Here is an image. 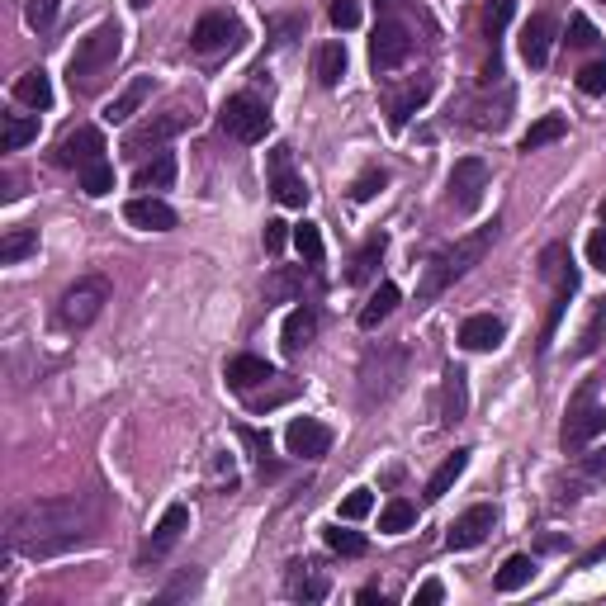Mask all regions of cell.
<instances>
[{"label":"cell","mask_w":606,"mask_h":606,"mask_svg":"<svg viewBox=\"0 0 606 606\" xmlns=\"http://www.w3.org/2000/svg\"><path fill=\"white\" fill-rule=\"evenodd\" d=\"M100 526V507L81 493H67V498H38L24 502L10 526H5V545L10 554H24V559H53V554H67L76 545H86Z\"/></svg>","instance_id":"obj_1"},{"label":"cell","mask_w":606,"mask_h":606,"mask_svg":"<svg viewBox=\"0 0 606 606\" xmlns=\"http://www.w3.org/2000/svg\"><path fill=\"white\" fill-rule=\"evenodd\" d=\"M498 232L502 223L493 218V223H483V228L474 232H464V237H455L450 247H441L436 256H431L427 266H422V285H417V303H431V299H441L455 280H464L469 270L479 266L483 256H488V247L498 242Z\"/></svg>","instance_id":"obj_2"},{"label":"cell","mask_w":606,"mask_h":606,"mask_svg":"<svg viewBox=\"0 0 606 606\" xmlns=\"http://www.w3.org/2000/svg\"><path fill=\"white\" fill-rule=\"evenodd\" d=\"M124 53V29L105 19V24H95L81 43H76L72 62H67V76H72V90H90L100 76L114 67V57Z\"/></svg>","instance_id":"obj_3"},{"label":"cell","mask_w":606,"mask_h":606,"mask_svg":"<svg viewBox=\"0 0 606 606\" xmlns=\"http://www.w3.org/2000/svg\"><path fill=\"white\" fill-rule=\"evenodd\" d=\"M109 303V280L105 275H86V280H76L62 299H57V322L67 327V332H81V327H90V322L105 313Z\"/></svg>","instance_id":"obj_4"},{"label":"cell","mask_w":606,"mask_h":606,"mask_svg":"<svg viewBox=\"0 0 606 606\" xmlns=\"http://www.w3.org/2000/svg\"><path fill=\"white\" fill-rule=\"evenodd\" d=\"M597 436H606V403H597L592 393H578L569 403V417H564L559 441H564L569 455H578V450H588Z\"/></svg>","instance_id":"obj_5"},{"label":"cell","mask_w":606,"mask_h":606,"mask_svg":"<svg viewBox=\"0 0 606 606\" xmlns=\"http://www.w3.org/2000/svg\"><path fill=\"white\" fill-rule=\"evenodd\" d=\"M218 124H223V133L237 138V143H261L270 133V109L261 105L256 95H232L228 105L218 109Z\"/></svg>","instance_id":"obj_6"},{"label":"cell","mask_w":606,"mask_h":606,"mask_svg":"<svg viewBox=\"0 0 606 606\" xmlns=\"http://www.w3.org/2000/svg\"><path fill=\"white\" fill-rule=\"evenodd\" d=\"M185 128H190V114H185V109L147 114L138 128H128L124 152H128V157H147V147H152V152H161V143H171V138H176V133H185Z\"/></svg>","instance_id":"obj_7"},{"label":"cell","mask_w":606,"mask_h":606,"mask_svg":"<svg viewBox=\"0 0 606 606\" xmlns=\"http://www.w3.org/2000/svg\"><path fill=\"white\" fill-rule=\"evenodd\" d=\"M190 531V507L185 502H171L166 512H161V521L152 526V535H147V545L138 550V569H152V564H161L166 554L180 545V535Z\"/></svg>","instance_id":"obj_8"},{"label":"cell","mask_w":606,"mask_h":606,"mask_svg":"<svg viewBox=\"0 0 606 606\" xmlns=\"http://www.w3.org/2000/svg\"><path fill=\"white\" fill-rule=\"evenodd\" d=\"M412 57V34L403 19H379L375 38H370V67L375 72H393Z\"/></svg>","instance_id":"obj_9"},{"label":"cell","mask_w":606,"mask_h":606,"mask_svg":"<svg viewBox=\"0 0 606 606\" xmlns=\"http://www.w3.org/2000/svg\"><path fill=\"white\" fill-rule=\"evenodd\" d=\"M450 204L460 209V214H469V209H479L483 195H488V166H483L479 157H460L455 166H450Z\"/></svg>","instance_id":"obj_10"},{"label":"cell","mask_w":606,"mask_h":606,"mask_svg":"<svg viewBox=\"0 0 606 606\" xmlns=\"http://www.w3.org/2000/svg\"><path fill=\"white\" fill-rule=\"evenodd\" d=\"M242 43V24L228 15V10H209V15L195 24V34H190V48L195 53H228V48H237Z\"/></svg>","instance_id":"obj_11"},{"label":"cell","mask_w":606,"mask_h":606,"mask_svg":"<svg viewBox=\"0 0 606 606\" xmlns=\"http://www.w3.org/2000/svg\"><path fill=\"white\" fill-rule=\"evenodd\" d=\"M270 195H275V204H285V209H303V204H308V185H303V176L294 171L289 147H275V152H270Z\"/></svg>","instance_id":"obj_12"},{"label":"cell","mask_w":606,"mask_h":606,"mask_svg":"<svg viewBox=\"0 0 606 606\" xmlns=\"http://www.w3.org/2000/svg\"><path fill=\"white\" fill-rule=\"evenodd\" d=\"M493 526H498V507L493 502H479V507H469V512L455 517V526L446 531V545L450 550H474V545H483L493 535Z\"/></svg>","instance_id":"obj_13"},{"label":"cell","mask_w":606,"mask_h":606,"mask_svg":"<svg viewBox=\"0 0 606 606\" xmlns=\"http://www.w3.org/2000/svg\"><path fill=\"white\" fill-rule=\"evenodd\" d=\"M285 446H289V455H299V460H322V455L332 450V427L318 422V417H294L285 427Z\"/></svg>","instance_id":"obj_14"},{"label":"cell","mask_w":606,"mask_h":606,"mask_svg":"<svg viewBox=\"0 0 606 606\" xmlns=\"http://www.w3.org/2000/svg\"><path fill=\"white\" fill-rule=\"evenodd\" d=\"M100 157H105V133H100V128H90V124L72 128V133L57 143V166H76V171H86L90 161H100Z\"/></svg>","instance_id":"obj_15"},{"label":"cell","mask_w":606,"mask_h":606,"mask_svg":"<svg viewBox=\"0 0 606 606\" xmlns=\"http://www.w3.org/2000/svg\"><path fill=\"white\" fill-rule=\"evenodd\" d=\"M521 62L531 67V72H540L545 62H550V48H554V19L550 15H531L526 24H521Z\"/></svg>","instance_id":"obj_16"},{"label":"cell","mask_w":606,"mask_h":606,"mask_svg":"<svg viewBox=\"0 0 606 606\" xmlns=\"http://www.w3.org/2000/svg\"><path fill=\"white\" fill-rule=\"evenodd\" d=\"M124 218L133 223V228H143V232H171V228H176V209H171L166 199H157V195L128 199Z\"/></svg>","instance_id":"obj_17"},{"label":"cell","mask_w":606,"mask_h":606,"mask_svg":"<svg viewBox=\"0 0 606 606\" xmlns=\"http://www.w3.org/2000/svg\"><path fill=\"white\" fill-rule=\"evenodd\" d=\"M223 379H228L232 393H251V389H261V384H270V379H280V375H275L261 356H232L228 365H223Z\"/></svg>","instance_id":"obj_18"},{"label":"cell","mask_w":606,"mask_h":606,"mask_svg":"<svg viewBox=\"0 0 606 606\" xmlns=\"http://www.w3.org/2000/svg\"><path fill=\"white\" fill-rule=\"evenodd\" d=\"M464 412H469V375L460 365H446V375H441V422L455 427V422H464Z\"/></svg>","instance_id":"obj_19"},{"label":"cell","mask_w":606,"mask_h":606,"mask_svg":"<svg viewBox=\"0 0 606 606\" xmlns=\"http://www.w3.org/2000/svg\"><path fill=\"white\" fill-rule=\"evenodd\" d=\"M285 588H289V597H294V602H322V597L332 592V583H327V573H322L318 564L299 559V564H289Z\"/></svg>","instance_id":"obj_20"},{"label":"cell","mask_w":606,"mask_h":606,"mask_svg":"<svg viewBox=\"0 0 606 606\" xmlns=\"http://www.w3.org/2000/svg\"><path fill=\"white\" fill-rule=\"evenodd\" d=\"M502 337H507V327H502V318H493V313H474V318H464V327H460L464 351H498Z\"/></svg>","instance_id":"obj_21"},{"label":"cell","mask_w":606,"mask_h":606,"mask_svg":"<svg viewBox=\"0 0 606 606\" xmlns=\"http://www.w3.org/2000/svg\"><path fill=\"white\" fill-rule=\"evenodd\" d=\"M431 90H436V81L431 76H417V81H408V86L398 90L389 100V128H408V119L417 114V109L431 100Z\"/></svg>","instance_id":"obj_22"},{"label":"cell","mask_w":606,"mask_h":606,"mask_svg":"<svg viewBox=\"0 0 606 606\" xmlns=\"http://www.w3.org/2000/svg\"><path fill=\"white\" fill-rule=\"evenodd\" d=\"M176 152H157L152 161H143L138 171H133V190H143V195H157V190H171L176 185Z\"/></svg>","instance_id":"obj_23"},{"label":"cell","mask_w":606,"mask_h":606,"mask_svg":"<svg viewBox=\"0 0 606 606\" xmlns=\"http://www.w3.org/2000/svg\"><path fill=\"white\" fill-rule=\"evenodd\" d=\"M313 332H318V313L308 308V303H299L294 313L285 318V332H280V346H285V356H299L303 346L313 341Z\"/></svg>","instance_id":"obj_24"},{"label":"cell","mask_w":606,"mask_h":606,"mask_svg":"<svg viewBox=\"0 0 606 606\" xmlns=\"http://www.w3.org/2000/svg\"><path fill=\"white\" fill-rule=\"evenodd\" d=\"M147 95H152V76H133V81H128V86L119 90L114 100H109L105 119H109V124H124V119H133V114L143 109Z\"/></svg>","instance_id":"obj_25"},{"label":"cell","mask_w":606,"mask_h":606,"mask_svg":"<svg viewBox=\"0 0 606 606\" xmlns=\"http://www.w3.org/2000/svg\"><path fill=\"white\" fill-rule=\"evenodd\" d=\"M573 294H578V270H569V275L554 285V303H550V313H545V327H540V351H550V341H554V332H559V322H564V308H569Z\"/></svg>","instance_id":"obj_26"},{"label":"cell","mask_w":606,"mask_h":606,"mask_svg":"<svg viewBox=\"0 0 606 606\" xmlns=\"http://www.w3.org/2000/svg\"><path fill=\"white\" fill-rule=\"evenodd\" d=\"M15 100L29 109H53V81H48V72L43 67H34V72H24L15 81Z\"/></svg>","instance_id":"obj_27"},{"label":"cell","mask_w":606,"mask_h":606,"mask_svg":"<svg viewBox=\"0 0 606 606\" xmlns=\"http://www.w3.org/2000/svg\"><path fill=\"white\" fill-rule=\"evenodd\" d=\"M398 299H403V294H398V285H393V280H384V285L375 289V294H370V299H365V308H360V327H365V332H375L379 322L389 318L393 308H398Z\"/></svg>","instance_id":"obj_28"},{"label":"cell","mask_w":606,"mask_h":606,"mask_svg":"<svg viewBox=\"0 0 606 606\" xmlns=\"http://www.w3.org/2000/svg\"><path fill=\"white\" fill-rule=\"evenodd\" d=\"M464 469H469V450H455V455H446V460H441V469H436V474H431V483H427V502L446 498Z\"/></svg>","instance_id":"obj_29"},{"label":"cell","mask_w":606,"mask_h":606,"mask_svg":"<svg viewBox=\"0 0 606 606\" xmlns=\"http://www.w3.org/2000/svg\"><path fill=\"white\" fill-rule=\"evenodd\" d=\"M384 247H389V242H384V232H375V237L356 251V261H351V270H346V285H365V280L379 270V261H384Z\"/></svg>","instance_id":"obj_30"},{"label":"cell","mask_w":606,"mask_h":606,"mask_svg":"<svg viewBox=\"0 0 606 606\" xmlns=\"http://www.w3.org/2000/svg\"><path fill=\"white\" fill-rule=\"evenodd\" d=\"M569 133V119L564 114H545V119H535L526 133H521V152H535V147H545V143H559Z\"/></svg>","instance_id":"obj_31"},{"label":"cell","mask_w":606,"mask_h":606,"mask_svg":"<svg viewBox=\"0 0 606 606\" xmlns=\"http://www.w3.org/2000/svg\"><path fill=\"white\" fill-rule=\"evenodd\" d=\"M531 578H535V559H531V554H512V559L498 569L493 588H498V592H521Z\"/></svg>","instance_id":"obj_32"},{"label":"cell","mask_w":606,"mask_h":606,"mask_svg":"<svg viewBox=\"0 0 606 606\" xmlns=\"http://www.w3.org/2000/svg\"><path fill=\"white\" fill-rule=\"evenodd\" d=\"M34 251H38V232L34 228L5 232V242H0V266H19V261L34 256Z\"/></svg>","instance_id":"obj_33"},{"label":"cell","mask_w":606,"mask_h":606,"mask_svg":"<svg viewBox=\"0 0 606 606\" xmlns=\"http://www.w3.org/2000/svg\"><path fill=\"white\" fill-rule=\"evenodd\" d=\"M341 76H346V48H341V43H322L318 48V81L327 90H337Z\"/></svg>","instance_id":"obj_34"},{"label":"cell","mask_w":606,"mask_h":606,"mask_svg":"<svg viewBox=\"0 0 606 606\" xmlns=\"http://www.w3.org/2000/svg\"><path fill=\"white\" fill-rule=\"evenodd\" d=\"M569 270H573V256L564 242H550V247L540 251V280H545V285H559Z\"/></svg>","instance_id":"obj_35"},{"label":"cell","mask_w":606,"mask_h":606,"mask_svg":"<svg viewBox=\"0 0 606 606\" xmlns=\"http://www.w3.org/2000/svg\"><path fill=\"white\" fill-rule=\"evenodd\" d=\"M322 540H327V550H332V554H346V559H360V554L370 550V540H365L360 531H341V521H337V526H327Z\"/></svg>","instance_id":"obj_36"},{"label":"cell","mask_w":606,"mask_h":606,"mask_svg":"<svg viewBox=\"0 0 606 606\" xmlns=\"http://www.w3.org/2000/svg\"><path fill=\"white\" fill-rule=\"evenodd\" d=\"M412 521H417V507H412L408 498H393L389 507L379 512V531H384V535H403Z\"/></svg>","instance_id":"obj_37"},{"label":"cell","mask_w":606,"mask_h":606,"mask_svg":"<svg viewBox=\"0 0 606 606\" xmlns=\"http://www.w3.org/2000/svg\"><path fill=\"white\" fill-rule=\"evenodd\" d=\"M38 138V119L34 114H5V152H19L24 143Z\"/></svg>","instance_id":"obj_38"},{"label":"cell","mask_w":606,"mask_h":606,"mask_svg":"<svg viewBox=\"0 0 606 606\" xmlns=\"http://www.w3.org/2000/svg\"><path fill=\"white\" fill-rule=\"evenodd\" d=\"M512 10H517V0H488V5H483V38H488L493 48H498V38H502V29H507Z\"/></svg>","instance_id":"obj_39"},{"label":"cell","mask_w":606,"mask_h":606,"mask_svg":"<svg viewBox=\"0 0 606 606\" xmlns=\"http://www.w3.org/2000/svg\"><path fill=\"white\" fill-rule=\"evenodd\" d=\"M81 190H86L90 199L109 195V190H114V166H109L105 157H100V161H90L86 171H81Z\"/></svg>","instance_id":"obj_40"},{"label":"cell","mask_w":606,"mask_h":606,"mask_svg":"<svg viewBox=\"0 0 606 606\" xmlns=\"http://www.w3.org/2000/svg\"><path fill=\"white\" fill-rule=\"evenodd\" d=\"M294 247H299V256L308 261V266H322V232H318V223H299V228H294Z\"/></svg>","instance_id":"obj_41"},{"label":"cell","mask_w":606,"mask_h":606,"mask_svg":"<svg viewBox=\"0 0 606 606\" xmlns=\"http://www.w3.org/2000/svg\"><path fill=\"white\" fill-rule=\"evenodd\" d=\"M266 294L270 299H299L303 294V270H275L266 280Z\"/></svg>","instance_id":"obj_42"},{"label":"cell","mask_w":606,"mask_h":606,"mask_svg":"<svg viewBox=\"0 0 606 606\" xmlns=\"http://www.w3.org/2000/svg\"><path fill=\"white\" fill-rule=\"evenodd\" d=\"M384 185H389V176H384L379 166H370V171H360V176L351 180V199H356V204H365V199H375Z\"/></svg>","instance_id":"obj_43"},{"label":"cell","mask_w":606,"mask_h":606,"mask_svg":"<svg viewBox=\"0 0 606 606\" xmlns=\"http://www.w3.org/2000/svg\"><path fill=\"white\" fill-rule=\"evenodd\" d=\"M375 512V493L370 488H356L351 498H341V521H360Z\"/></svg>","instance_id":"obj_44"},{"label":"cell","mask_w":606,"mask_h":606,"mask_svg":"<svg viewBox=\"0 0 606 606\" xmlns=\"http://www.w3.org/2000/svg\"><path fill=\"white\" fill-rule=\"evenodd\" d=\"M569 48H578V53L597 48V29H592L588 15H573V19H569Z\"/></svg>","instance_id":"obj_45"},{"label":"cell","mask_w":606,"mask_h":606,"mask_svg":"<svg viewBox=\"0 0 606 606\" xmlns=\"http://www.w3.org/2000/svg\"><path fill=\"white\" fill-rule=\"evenodd\" d=\"M578 90L583 95H606V57H597V62H588L578 72Z\"/></svg>","instance_id":"obj_46"},{"label":"cell","mask_w":606,"mask_h":606,"mask_svg":"<svg viewBox=\"0 0 606 606\" xmlns=\"http://www.w3.org/2000/svg\"><path fill=\"white\" fill-rule=\"evenodd\" d=\"M57 5L62 0H24V19H29V29H48L57 19Z\"/></svg>","instance_id":"obj_47"},{"label":"cell","mask_w":606,"mask_h":606,"mask_svg":"<svg viewBox=\"0 0 606 606\" xmlns=\"http://www.w3.org/2000/svg\"><path fill=\"white\" fill-rule=\"evenodd\" d=\"M237 436H242V446L251 450V460L261 464V474H270V436H261V431H251V427H242Z\"/></svg>","instance_id":"obj_48"},{"label":"cell","mask_w":606,"mask_h":606,"mask_svg":"<svg viewBox=\"0 0 606 606\" xmlns=\"http://www.w3.org/2000/svg\"><path fill=\"white\" fill-rule=\"evenodd\" d=\"M327 15H332V24L346 34V29H356V24H360V0H332V5H327Z\"/></svg>","instance_id":"obj_49"},{"label":"cell","mask_w":606,"mask_h":606,"mask_svg":"<svg viewBox=\"0 0 606 606\" xmlns=\"http://www.w3.org/2000/svg\"><path fill=\"white\" fill-rule=\"evenodd\" d=\"M261 237H266L270 256H280V251H285V242H289V223H280V218H266V232H261Z\"/></svg>","instance_id":"obj_50"},{"label":"cell","mask_w":606,"mask_h":606,"mask_svg":"<svg viewBox=\"0 0 606 606\" xmlns=\"http://www.w3.org/2000/svg\"><path fill=\"white\" fill-rule=\"evenodd\" d=\"M588 266L592 270H606V223L588 237Z\"/></svg>","instance_id":"obj_51"},{"label":"cell","mask_w":606,"mask_h":606,"mask_svg":"<svg viewBox=\"0 0 606 606\" xmlns=\"http://www.w3.org/2000/svg\"><path fill=\"white\" fill-rule=\"evenodd\" d=\"M441 597H446V588H441V578H427V583L417 588V597H412V602H417V606H436Z\"/></svg>","instance_id":"obj_52"},{"label":"cell","mask_w":606,"mask_h":606,"mask_svg":"<svg viewBox=\"0 0 606 606\" xmlns=\"http://www.w3.org/2000/svg\"><path fill=\"white\" fill-rule=\"evenodd\" d=\"M185 592H195V578H176L171 588L161 592V602H176V597H185Z\"/></svg>","instance_id":"obj_53"},{"label":"cell","mask_w":606,"mask_h":606,"mask_svg":"<svg viewBox=\"0 0 606 606\" xmlns=\"http://www.w3.org/2000/svg\"><path fill=\"white\" fill-rule=\"evenodd\" d=\"M0 185H5V190H0V199H5V204H15V199H19V180H15V176H5Z\"/></svg>","instance_id":"obj_54"},{"label":"cell","mask_w":606,"mask_h":606,"mask_svg":"<svg viewBox=\"0 0 606 606\" xmlns=\"http://www.w3.org/2000/svg\"><path fill=\"white\" fill-rule=\"evenodd\" d=\"M597 559H606V540H602V545H592V550L583 554V569H588V564H597Z\"/></svg>","instance_id":"obj_55"},{"label":"cell","mask_w":606,"mask_h":606,"mask_svg":"<svg viewBox=\"0 0 606 606\" xmlns=\"http://www.w3.org/2000/svg\"><path fill=\"white\" fill-rule=\"evenodd\" d=\"M128 5H133V10H147V5H152V0H128Z\"/></svg>","instance_id":"obj_56"},{"label":"cell","mask_w":606,"mask_h":606,"mask_svg":"<svg viewBox=\"0 0 606 606\" xmlns=\"http://www.w3.org/2000/svg\"><path fill=\"white\" fill-rule=\"evenodd\" d=\"M602 223H606V199H602Z\"/></svg>","instance_id":"obj_57"},{"label":"cell","mask_w":606,"mask_h":606,"mask_svg":"<svg viewBox=\"0 0 606 606\" xmlns=\"http://www.w3.org/2000/svg\"><path fill=\"white\" fill-rule=\"evenodd\" d=\"M375 5H379V0H375Z\"/></svg>","instance_id":"obj_58"}]
</instances>
